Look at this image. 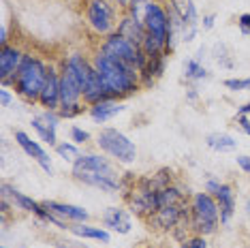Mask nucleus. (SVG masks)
<instances>
[{"mask_svg":"<svg viewBox=\"0 0 250 248\" xmlns=\"http://www.w3.org/2000/svg\"><path fill=\"white\" fill-rule=\"evenodd\" d=\"M92 64L111 99L128 97L130 92H135V90L139 88V77H141L139 71L135 69V66L126 64V62L116 60V58H111V56L99 52L94 56Z\"/></svg>","mask_w":250,"mask_h":248,"instance_id":"1","label":"nucleus"},{"mask_svg":"<svg viewBox=\"0 0 250 248\" xmlns=\"http://www.w3.org/2000/svg\"><path fill=\"white\" fill-rule=\"evenodd\" d=\"M47 75H49V69L41 60L35 58V56H24L20 69L13 77V88L24 99L35 103L41 97V90L45 86V82H47Z\"/></svg>","mask_w":250,"mask_h":248,"instance_id":"2","label":"nucleus"},{"mask_svg":"<svg viewBox=\"0 0 250 248\" xmlns=\"http://www.w3.org/2000/svg\"><path fill=\"white\" fill-rule=\"evenodd\" d=\"M220 210L216 197L206 193H197L190 204V229L197 235H209L218 229Z\"/></svg>","mask_w":250,"mask_h":248,"instance_id":"3","label":"nucleus"},{"mask_svg":"<svg viewBox=\"0 0 250 248\" xmlns=\"http://www.w3.org/2000/svg\"><path fill=\"white\" fill-rule=\"evenodd\" d=\"M96 144L111 159H116L118 163H124V165H130V163H135V159H137L135 144L122 131H118V128H111V126L101 128V133L96 135Z\"/></svg>","mask_w":250,"mask_h":248,"instance_id":"4","label":"nucleus"},{"mask_svg":"<svg viewBox=\"0 0 250 248\" xmlns=\"http://www.w3.org/2000/svg\"><path fill=\"white\" fill-rule=\"evenodd\" d=\"M101 52L111 56V58H116V60L126 62L130 66H135L139 73L146 66V60H147V56L144 54V49H141L139 45L130 43L128 39H124L122 35H118V32H113V35L105 39V43L101 45Z\"/></svg>","mask_w":250,"mask_h":248,"instance_id":"5","label":"nucleus"},{"mask_svg":"<svg viewBox=\"0 0 250 248\" xmlns=\"http://www.w3.org/2000/svg\"><path fill=\"white\" fill-rule=\"evenodd\" d=\"M144 26L150 35H154L156 39L167 45V52L173 49V39H175V32H173V21L169 18V11L163 7L158 0L150 2V7L146 11V18H144Z\"/></svg>","mask_w":250,"mask_h":248,"instance_id":"6","label":"nucleus"},{"mask_svg":"<svg viewBox=\"0 0 250 248\" xmlns=\"http://www.w3.org/2000/svg\"><path fill=\"white\" fill-rule=\"evenodd\" d=\"M86 15H88V24L99 35H109L116 28V9H113L109 0H90Z\"/></svg>","mask_w":250,"mask_h":248,"instance_id":"7","label":"nucleus"},{"mask_svg":"<svg viewBox=\"0 0 250 248\" xmlns=\"http://www.w3.org/2000/svg\"><path fill=\"white\" fill-rule=\"evenodd\" d=\"M184 218H190V210H188V206H186V201H184V204L161 206L154 214H152V216H147V221L154 225L156 229H165V231H167V229L178 227Z\"/></svg>","mask_w":250,"mask_h":248,"instance_id":"8","label":"nucleus"},{"mask_svg":"<svg viewBox=\"0 0 250 248\" xmlns=\"http://www.w3.org/2000/svg\"><path fill=\"white\" fill-rule=\"evenodd\" d=\"M82 94H83V86L79 82L77 73L64 62L60 73V107L79 105L82 103Z\"/></svg>","mask_w":250,"mask_h":248,"instance_id":"9","label":"nucleus"},{"mask_svg":"<svg viewBox=\"0 0 250 248\" xmlns=\"http://www.w3.org/2000/svg\"><path fill=\"white\" fill-rule=\"evenodd\" d=\"M21 60H24V54L20 52L13 45H2L0 47V80H2V86H13V77L18 73Z\"/></svg>","mask_w":250,"mask_h":248,"instance_id":"10","label":"nucleus"},{"mask_svg":"<svg viewBox=\"0 0 250 248\" xmlns=\"http://www.w3.org/2000/svg\"><path fill=\"white\" fill-rule=\"evenodd\" d=\"M83 173H116V169L101 154H79L73 163V176L77 178Z\"/></svg>","mask_w":250,"mask_h":248,"instance_id":"11","label":"nucleus"},{"mask_svg":"<svg viewBox=\"0 0 250 248\" xmlns=\"http://www.w3.org/2000/svg\"><path fill=\"white\" fill-rule=\"evenodd\" d=\"M58 122H60V116L56 114V111L45 109L41 116L32 118V128H35V131L39 133V137H41L45 144L58 145V137H56V131H58Z\"/></svg>","mask_w":250,"mask_h":248,"instance_id":"12","label":"nucleus"},{"mask_svg":"<svg viewBox=\"0 0 250 248\" xmlns=\"http://www.w3.org/2000/svg\"><path fill=\"white\" fill-rule=\"evenodd\" d=\"M15 142H18V145L21 150L26 152L28 156H30V159H35L39 165H41V169L45 173H49V176H52L54 173V169H52V163H49V156H47V152H45L41 145H39L37 142H32L30 137H28V135L24 133V131H15Z\"/></svg>","mask_w":250,"mask_h":248,"instance_id":"13","label":"nucleus"},{"mask_svg":"<svg viewBox=\"0 0 250 248\" xmlns=\"http://www.w3.org/2000/svg\"><path fill=\"white\" fill-rule=\"evenodd\" d=\"M2 197H7V199H11V204L13 206H18L20 210H24V212H30V214H35L37 218H41L43 221V216H45V207L43 204H37L32 197H28L24 193H20L18 188H13V186H9V184H2Z\"/></svg>","mask_w":250,"mask_h":248,"instance_id":"14","label":"nucleus"},{"mask_svg":"<svg viewBox=\"0 0 250 248\" xmlns=\"http://www.w3.org/2000/svg\"><path fill=\"white\" fill-rule=\"evenodd\" d=\"M39 103H41L45 109L56 111L60 107V75L54 69H49L47 82L41 90V97H39Z\"/></svg>","mask_w":250,"mask_h":248,"instance_id":"15","label":"nucleus"},{"mask_svg":"<svg viewBox=\"0 0 250 248\" xmlns=\"http://www.w3.org/2000/svg\"><path fill=\"white\" fill-rule=\"evenodd\" d=\"M43 207L56 214L62 221H71V223H86L90 214L79 206H71V204H58V201H43Z\"/></svg>","mask_w":250,"mask_h":248,"instance_id":"16","label":"nucleus"},{"mask_svg":"<svg viewBox=\"0 0 250 248\" xmlns=\"http://www.w3.org/2000/svg\"><path fill=\"white\" fill-rule=\"evenodd\" d=\"M103 225H105V229L124 235V233H130L133 221H130V214L126 210H120V207H107L105 214H103Z\"/></svg>","mask_w":250,"mask_h":248,"instance_id":"17","label":"nucleus"},{"mask_svg":"<svg viewBox=\"0 0 250 248\" xmlns=\"http://www.w3.org/2000/svg\"><path fill=\"white\" fill-rule=\"evenodd\" d=\"M218 201V210H220V225H229L235 212V195L229 184H220L218 193L214 195Z\"/></svg>","mask_w":250,"mask_h":248,"instance_id":"18","label":"nucleus"},{"mask_svg":"<svg viewBox=\"0 0 250 248\" xmlns=\"http://www.w3.org/2000/svg\"><path fill=\"white\" fill-rule=\"evenodd\" d=\"M118 35H122L124 39H128L130 43H135V45H139L141 47V43H144L147 30H146V26L141 24V21H137L135 18L126 15L122 21H118Z\"/></svg>","mask_w":250,"mask_h":248,"instance_id":"19","label":"nucleus"},{"mask_svg":"<svg viewBox=\"0 0 250 248\" xmlns=\"http://www.w3.org/2000/svg\"><path fill=\"white\" fill-rule=\"evenodd\" d=\"M122 111H124V105L118 103L116 99H105V101H101V103L90 107V116H92V120L96 124H105L107 120H111L113 116L122 114Z\"/></svg>","mask_w":250,"mask_h":248,"instance_id":"20","label":"nucleus"},{"mask_svg":"<svg viewBox=\"0 0 250 248\" xmlns=\"http://www.w3.org/2000/svg\"><path fill=\"white\" fill-rule=\"evenodd\" d=\"M163 73H165V54H158V56H147L146 66L141 69L139 75L144 80V86H152Z\"/></svg>","mask_w":250,"mask_h":248,"instance_id":"21","label":"nucleus"},{"mask_svg":"<svg viewBox=\"0 0 250 248\" xmlns=\"http://www.w3.org/2000/svg\"><path fill=\"white\" fill-rule=\"evenodd\" d=\"M69 231L73 235H77V238L99 240V242H103V244L109 242V233H107L103 227H90V225H86V223H75V225H71L69 227Z\"/></svg>","mask_w":250,"mask_h":248,"instance_id":"22","label":"nucleus"},{"mask_svg":"<svg viewBox=\"0 0 250 248\" xmlns=\"http://www.w3.org/2000/svg\"><path fill=\"white\" fill-rule=\"evenodd\" d=\"M206 144L216 152H233L237 148V142L227 133H209L206 137Z\"/></svg>","mask_w":250,"mask_h":248,"instance_id":"23","label":"nucleus"},{"mask_svg":"<svg viewBox=\"0 0 250 248\" xmlns=\"http://www.w3.org/2000/svg\"><path fill=\"white\" fill-rule=\"evenodd\" d=\"M208 77V69L197 58H190L184 62V80L188 82H201Z\"/></svg>","mask_w":250,"mask_h":248,"instance_id":"24","label":"nucleus"},{"mask_svg":"<svg viewBox=\"0 0 250 248\" xmlns=\"http://www.w3.org/2000/svg\"><path fill=\"white\" fill-rule=\"evenodd\" d=\"M150 2H154V0H130L128 7H126L128 15H130V18H135L137 21H141V24H144L146 11H147V7H150Z\"/></svg>","mask_w":250,"mask_h":248,"instance_id":"25","label":"nucleus"},{"mask_svg":"<svg viewBox=\"0 0 250 248\" xmlns=\"http://www.w3.org/2000/svg\"><path fill=\"white\" fill-rule=\"evenodd\" d=\"M56 152H58V156L60 159H64V161H71V163H75L77 161V156H79V150H77V144H58L56 145Z\"/></svg>","mask_w":250,"mask_h":248,"instance_id":"26","label":"nucleus"},{"mask_svg":"<svg viewBox=\"0 0 250 248\" xmlns=\"http://www.w3.org/2000/svg\"><path fill=\"white\" fill-rule=\"evenodd\" d=\"M214 58L220 64V69H233V60L227 56V45H223V43L216 45L214 47Z\"/></svg>","mask_w":250,"mask_h":248,"instance_id":"27","label":"nucleus"},{"mask_svg":"<svg viewBox=\"0 0 250 248\" xmlns=\"http://www.w3.org/2000/svg\"><path fill=\"white\" fill-rule=\"evenodd\" d=\"M71 142L77 144V145L86 144V142H90V133L83 131V128H79V126H71Z\"/></svg>","mask_w":250,"mask_h":248,"instance_id":"28","label":"nucleus"},{"mask_svg":"<svg viewBox=\"0 0 250 248\" xmlns=\"http://www.w3.org/2000/svg\"><path fill=\"white\" fill-rule=\"evenodd\" d=\"M83 111V107H82V103L79 105H71V107H60V111H58V116L60 118H75V116H79Z\"/></svg>","mask_w":250,"mask_h":248,"instance_id":"29","label":"nucleus"},{"mask_svg":"<svg viewBox=\"0 0 250 248\" xmlns=\"http://www.w3.org/2000/svg\"><path fill=\"white\" fill-rule=\"evenodd\" d=\"M225 86L229 90H246L250 88V77H246V80H227Z\"/></svg>","mask_w":250,"mask_h":248,"instance_id":"30","label":"nucleus"},{"mask_svg":"<svg viewBox=\"0 0 250 248\" xmlns=\"http://www.w3.org/2000/svg\"><path fill=\"white\" fill-rule=\"evenodd\" d=\"M182 248H208V244H206L203 235H195V238H190V240H184Z\"/></svg>","mask_w":250,"mask_h":248,"instance_id":"31","label":"nucleus"},{"mask_svg":"<svg viewBox=\"0 0 250 248\" xmlns=\"http://www.w3.org/2000/svg\"><path fill=\"white\" fill-rule=\"evenodd\" d=\"M237 26H240L242 35H250V13L240 15V20H237Z\"/></svg>","mask_w":250,"mask_h":248,"instance_id":"32","label":"nucleus"},{"mask_svg":"<svg viewBox=\"0 0 250 248\" xmlns=\"http://www.w3.org/2000/svg\"><path fill=\"white\" fill-rule=\"evenodd\" d=\"M235 122H237V126H240L242 131H244V133H246L248 137H250V120H248V116L237 114V116H235Z\"/></svg>","mask_w":250,"mask_h":248,"instance_id":"33","label":"nucleus"},{"mask_svg":"<svg viewBox=\"0 0 250 248\" xmlns=\"http://www.w3.org/2000/svg\"><path fill=\"white\" fill-rule=\"evenodd\" d=\"M218 188H220V182H218V180L209 178V180H208V184H206V190H208V193L214 197L216 193H218Z\"/></svg>","mask_w":250,"mask_h":248,"instance_id":"34","label":"nucleus"},{"mask_svg":"<svg viewBox=\"0 0 250 248\" xmlns=\"http://www.w3.org/2000/svg\"><path fill=\"white\" fill-rule=\"evenodd\" d=\"M214 21H216V15H214V13L203 15V21H201L203 30H212V28H214Z\"/></svg>","mask_w":250,"mask_h":248,"instance_id":"35","label":"nucleus"},{"mask_svg":"<svg viewBox=\"0 0 250 248\" xmlns=\"http://www.w3.org/2000/svg\"><path fill=\"white\" fill-rule=\"evenodd\" d=\"M11 101H13V97H11L9 90H7V88L0 90V103H2V107H9V105H11Z\"/></svg>","mask_w":250,"mask_h":248,"instance_id":"36","label":"nucleus"},{"mask_svg":"<svg viewBox=\"0 0 250 248\" xmlns=\"http://www.w3.org/2000/svg\"><path fill=\"white\" fill-rule=\"evenodd\" d=\"M237 165H240L242 169H244V171H246V173H250V156H237Z\"/></svg>","mask_w":250,"mask_h":248,"instance_id":"37","label":"nucleus"},{"mask_svg":"<svg viewBox=\"0 0 250 248\" xmlns=\"http://www.w3.org/2000/svg\"><path fill=\"white\" fill-rule=\"evenodd\" d=\"M7 41H9V39H7V28H0V47H2V45H7Z\"/></svg>","mask_w":250,"mask_h":248,"instance_id":"38","label":"nucleus"},{"mask_svg":"<svg viewBox=\"0 0 250 248\" xmlns=\"http://www.w3.org/2000/svg\"><path fill=\"white\" fill-rule=\"evenodd\" d=\"M66 246H62L58 244V248H88V246H83V244H77V242H64Z\"/></svg>","mask_w":250,"mask_h":248,"instance_id":"39","label":"nucleus"},{"mask_svg":"<svg viewBox=\"0 0 250 248\" xmlns=\"http://www.w3.org/2000/svg\"><path fill=\"white\" fill-rule=\"evenodd\" d=\"M237 114H244V116H248L250 114V103H246V105H242L240 109H237Z\"/></svg>","mask_w":250,"mask_h":248,"instance_id":"40","label":"nucleus"},{"mask_svg":"<svg viewBox=\"0 0 250 248\" xmlns=\"http://www.w3.org/2000/svg\"><path fill=\"white\" fill-rule=\"evenodd\" d=\"M116 2L120 4V7H128V2H130V0H116Z\"/></svg>","mask_w":250,"mask_h":248,"instance_id":"41","label":"nucleus"}]
</instances>
